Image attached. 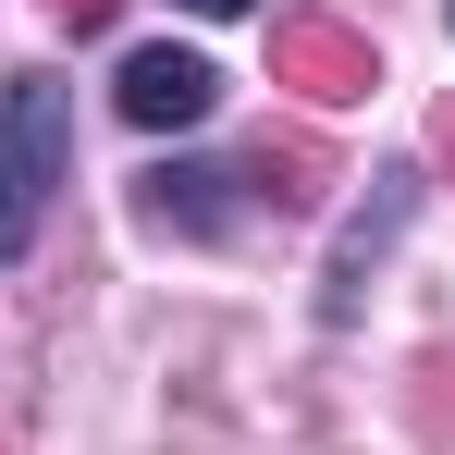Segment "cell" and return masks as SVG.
<instances>
[{
	"instance_id": "cell-10",
	"label": "cell",
	"mask_w": 455,
	"mask_h": 455,
	"mask_svg": "<svg viewBox=\"0 0 455 455\" xmlns=\"http://www.w3.org/2000/svg\"><path fill=\"white\" fill-rule=\"evenodd\" d=\"M185 12H246V0H185Z\"/></svg>"
},
{
	"instance_id": "cell-2",
	"label": "cell",
	"mask_w": 455,
	"mask_h": 455,
	"mask_svg": "<svg viewBox=\"0 0 455 455\" xmlns=\"http://www.w3.org/2000/svg\"><path fill=\"white\" fill-rule=\"evenodd\" d=\"M271 86L345 111V99H370V86H381V62H370L357 25H332V12H283V25H271Z\"/></svg>"
},
{
	"instance_id": "cell-9",
	"label": "cell",
	"mask_w": 455,
	"mask_h": 455,
	"mask_svg": "<svg viewBox=\"0 0 455 455\" xmlns=\"http://www.w3.org/2000/svg\"><path fill=\"white\" fill-rule=\"evenodd\" d=\"M431 160L455 172V99H431Z\"/></svg>"
},
{
	"instance_id": "cell-1",
	"label": "cell",
	"mask_w": 455,
	"mask_h": 455,
	"mask_svg": "<svg viewBox=\"0 0 455 455\" xmlns=\"http://www.w3.org/2000/svg\"><path fill=\"white\" fill-rule=\"evenodd\" d=\"M62 172H75V86L50 75V62H25V75L0 86V259L37 246Z\"/></svg>"
},
{
	"instance_id": "cell-5",
	"label": "cell",
	"mask_w": 455,
	"mask_h": 455,
	"mask_svg": "<svg viewBox=\"0 0 455 455\" xmlns=\"http://www.w3.org/2000/svg\"><path fill=\"white\" fill-rule=\"evenodd\" d=\"M136 222H148V234H222L234 222V210H222V172H185V160L148 172V185H136Z\"/></svg>"
},
{
	"instance_id": "cell-4",
	"label": "cell",
	"mask_w": 455,
	"mask_h": 455,
	"mask_svg": "<svg viewBox=\"0 0 455 455\" xmlns=\"http://www.w3.org/2000/svg\"><path fill=\"white\" fill-rule=\"evenodd\" d=\"M246 185H259L271 210H320V197L345 185V160L320 148L307 124H259V136H246Z\"/></svg>"
},
{
	"instance_id": "cell-8",
	"label": "cell",
	"mask_w": 455,
	"mask_h": 455,
	"mask_svg": "<svg viewBox=\"0 0 455 455\" xmlns=\"http://www.w3.org/2000/svg\"><path fill=\"white\" fill-rule=\"evenodd\" d=\"M37 12H50V25H62V37H99V25H111V12H124V0H37Z\"/></svg>"
},
{
	"instance_id": "cell-6",
	"label": "cell",
	"mask_w": 455,
	"mask_h": 455,
	"mask_svg": "<svg viewBox=\"0 0 455 455\" xmlns=\"http://www.w3.org/2000/svg\"><path fill=\"white\" fill-rule=\"evenodd\" d=\"M406 210H419V172H381V197H370V222L345 234V259H332V320H345V307H357V283H370V259H381V246H394V222H406Z\"/></svg>"
},
{
	"instance_id": "cell-3",
	"label": "cell",
	"mask_w": 455,
	"mask_h": 455,
	"mask_svg": "<svg viewBox=\"0 0 455 455\" xmlns=\"http://www.w3.org/2000/svg\"><path fill=\"white\" fill-rule=\"evenodd\" d=\"M111 99H124V124H148V136H172V124H197V111L222 99V75H210L197 50H136Z\"/></svg>"
},
{
	"instance_id": "cell-7",
	"label": "cell",
	"mask_w": 455,
	"mask_h": 455,
	"mask_svg": "<svg viewBox=\"0 0 455 455\" xmlns=\"http://www.w3.org/2000/svg\"><path fill=\"white\" fill-rule=\"evenodd\" d=\"M406 431H419V443H455V345H419V370H406Z\"/></svg>"
}]
</instances>
